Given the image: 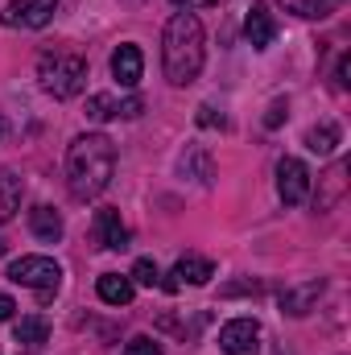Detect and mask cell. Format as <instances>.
Wrapping results in <instances>:
<instances>
[{
    "instance_id": "cell-4",
    "label": "cell",
    "mask_w": 351,
    "mask_h": 355,
    "mask_svg": "<svg viewBox=\"0 0 351 355\" xmlns=\"http://www.w3.org/2000/svg\"><path fill=\"white\" fill-rule=\"evenodd\" d=\"M8 281L25 285V289H37V297L50 302L54 289L62 285V265L54 257H21V261L8 265Z\"/></svg>"
},
{
    "instance_id": "cell-29",
    "label": "cell",
    "mask_w": 351,
    "mask_h": 355,
    "mask_svg": "<svg viewBox=\"0 0 351 355\" xmlns=\"http://www.w3.org/2000/svg\"><path fill=\"white\" fill-rule=\"evenodd\" d=\"M128 4H145V0H128Z\"/></svg>"
},
{
    "instance_id": "cell-5",
    "label": "cell",
    "mask_w": 351,
    "mask_h": 355,
    "mask_svg": "<svg viewBox=\"0 0 351 355\" xmlns=\"http://www.w3.org/2000/svg\"><path fill=\"white\" fill-rule=\"evenodd\" d=\"M277 194H281L285 207H302L310 198V170H306V162H298V157H281L277 162Z\"/></svg>"
},
{
    "instance_id": "cell-7",
    "label": "cell",
    "mask_w": 351,
    "mask_h": 355,
    "mask_svg": "<svg viewBox=\"0 0 351 355\" xmlns=\"http://www.w3.org/2000/svg\"><path fill=\"white\" fill-rule=\"evenodd\" d=\"M145 112V99L141 95H124V99H116V95H91L87 99V120L95 124H103V120H116V116H124V120H137Z\"/></svg>"
},
{
    "instance_id": "cell-13",
    "label": "cell",
    "mask_w": 351,
    "mask_h": 355,
    "mask_svg": "<svg viewBox=\"0 0 351 355\" xmlns=\"http://www.w3.org/2000/svg\"><path fill=\"white\" fill-rule=\"evenodd\" d=\"M29 232H33L37 240H46V244H58V240H62V215H58L54 207L37 202V207L29 211Z\"/></svg>"
},
{
    "instance_id": "cell-3",
    "label": "cell",
    "mask_w": 351,
    "mask_h": 355,
    "mask_svg": "<svg viewBox=\"0 0 351 355\" xmlns=\"http://www.w3.org/2000/svg\"><path fill=\"white\" fill-rule=\"evenodd\" d=\"M37 79L42 91L54 99H75L79 91L87 87V58L71 54V50H46L37 58Z\"/></svg>"
},
{
    "instance_id": "cell-24",
    "label": "cell",
    "mask_w": 351,
    "mask_h": 355,
    "mask_svg": "<svg viewBox=\"0 0 351 355\" xmlns=\"http://www.w3.org/2000/svg\"><path fill=\"white\" fill-rule=\"evenodd\" d=\"M198 124H203V128H223V116H215V107L203 103V107H198Z\"/></svg>"
},
{
    "instance_id": "cell-14",
    "label": "cell",
    "mask_w": 351,
    "mask_h": 355,
    "mask_svg": "<svg viewBox=\"0 0 351 355\" xmlns=\"http://www.w3.org/2000/svg\"><path fill=\"white\" fill-rule=\"evenodd\" d=\"M95 293H99V302H108V306H128L132 293H137V285H132V277L103 272V277L95 281Z\"/></svg>"
},
{
    "instance_id": "cell-19",
    "label": "cell",
    "mask_w": 351,
    "mask_h": 355,
    "mask_svg": "<svg viewBox=\"0 0 351 355\" xmlns=\"http://www.w3.org/2000/svg\"><path fill=\"white\" fill-rule=\"evenodd\" d=\"M182 174L194 178V182H211V178H215L211 153H207V149H198V145H194V149H186V153H182Z\"/></svg>"
},
{
    "instance_id": "cell-12",
    "label": "cell",
    "mask_w": 351,
    "mask_h": 355,
    "mask_svg": "<svg viewBox=\"0 0 351 355\" xmlns=\"http://www.w3.org/2000/svg\"><path fill=\"white\" fill-rule=\"evenodd\" d=\"M215 277V265L207 261V257H182L174 265V272H170V281H166V289H182V285H207Z\"/></svg>"
},
{
    "instance_id": "cell-18",
    "label": "cell",
    "mask_w": 351,
    "mask_h": 355,
    "mask_svg": "<svg viewBox=\"0 0 351 355\" xmlns=\"http://www.w3.org/2000/svg\"><path fill=\"white\" fill-rule=\"evenodd\" d=\"M12 339H17L21 347H42V343L50 339V322H46L42 314H29V318L12 322Z\"/></svg>"
},
{
    "instance_id": "cell-23",
    "label": "cell",
    "mask_w": 351,
    "mask_h": 355,
    "mask_svg": "<svg viewBox=\"0 0 351 355\" xmlns=\"http://www.w3.org/2000/svg\"><path fill=\"white\" fill-rule=\"evenodd\" d=\"M285 116H289V103H285V99H273V103H268V116H264V128H277Z\"/></svg>"
},
{
    "instance_id": "cell-9",
    "label": "cell",
    "mask_w": 351,
    "mask_h": 355,
    "mask_svg": "<svg viewBox=\"0 0 351 355\" xmlns=\"http://www.w3.org/2000/svg\"><path fill=\"white\" fill-rule=\"evenodd\" d=\"M91 236H95V244H99V248H108V252H120V248H128V227L120 223V211H112V207L95 211Z\"/></svg>"
},
{
    "instance_id": "cell-2",
    "label": "cell",
    "mask_w": 351,
    "mask_h": 355,
    "mask_svg": "<svg viewBox=\"0 0 351 355\" xmlns=\"http://www.w3.org/2000/svg\"><path fill=\"white\" fill-rule=\"evenodd\" d=\"M162 71L174 87H186L203 71V21L194 12H174L162 33Z\"/></svg>"
},
{
    "instance_id": "cell-15",
    "label": "cell",
    "mask_w": 351,
    "mask_h": 355,
    "mask_svg": "<svg viewBox=\"0 0 351 355\" xmlns=\"http://www.w3.org/2000/svg\"><path fill=\"white\" fill-rule=\"evenodd\" d=\"M323 297V277L318 281H306V285H298V289H285L281 293V310L285 314H293V318H302V314H310V306Z\"/></svg>"
},
{
    "instance_id": "cell-10",
    "label": "cell",
    "mask_w": 351,
    "mask_h": 355,
    "mask_svg": "<svg viewBox=\"0 0 351 355\" xmlns=\"http://www.w3.org/2000/svg\"><path fill=\"white\" fill-rule=\"evenodd\" d=\"M141 75H145V54H141V46H132V42L116 46V54H112V79H116L120 87H137Z\"/></svg>"
},
{
    "instance_id": "cell-17",
    "label": "cell",
    "mask_w": 351,
    "mask_h": 355,
    "mask_svg": "<svg viewBox=\"0 0 351 355\" xmlns=\"http://www.w3.org/2000/svg\"><path fill=\"white\" fill-rule=\"evenodd\" d=\"M339 141H343V132H339V124H335V120H323V124H314V128L306 132V149H310V153H318V157H331Z\"/></svg>"
},
{
    "instance_id": "cell-20",
    "label": "cell",
    "mask_w": 351,
    "mask_h": 355,
    "mask_svg": "<svg viewBox=\"0 0 351 355\" xmlns=\"http://www.w3.org/2000/svg\"><path fill=\"white\" fill-rule=\"evenodd\" d=\"M281 4H285L293 17H306V21H314V17H318V21H323V17H331L343 0H281Z\"/></svg>"
},
{
    "instance_id": "cell-28",
    "label": "cell",
    "mask_w": 351,
    "mask_h": 355,
    "mask_svg": "<svg viewBox=\"0 0 351 355\" xmlns=\"http://www.w3.org/2000/svg\"><path fill=\"white\" fill-rule=\"evenodd\" d=\"M0 137H4V116H0Z\"/></svg>"
},
{
    "instance_id": "cell-25",
    "label": "cell",
    "mask_w": 351,
    "mask_h": 355,
    "mask_svg": "<svg viewBox=\"0 0 351 355\" xmlns=\"http://www.w3.org/2000/svg\"><path fill=\"white\" fill-rule=\"evenodd\" d=\"M178 12H194V8H211V4H223V0H170Z\"/></svg>"
},
{
    "instance_id": "cell-16",
    "label": "cell",
    "mask_w": 351,
    "mask_h": 355,
    "mask_svg": "<svg viewBox=\"0 0 351 355\" xmlns=\"http://www.w3.org/2000/svg\"><path fill=\"white\" fill-rule=\"evenodd\" d=\"M21 198H25V182L12 170H0V223H8L21 211Z\"/></svg>"
},
{
    "instance_id": "cell-6",
    "label": "cell",
    "mask_w": 351,
    "mask_h": 355,
    "mask_svg": "<svg viewBox=\"0 0 351 355\" xmlns=\"http://www.w3.org/2000/svg\"><path fill=\"white\" fill-rule=\"evenodd\" d=\"M223 355H257L261 352V322L257 318H232L219 331Z\"/></svg>"
},
{
    "instance_id": "cell-27",
    "label": "cell",
    "mask_w": 351,
    "mask_h": 355,
    "mask_svg": "<svg viewBox=\"0 0 351 355\" xmlns=\"http://www.w3.org/2000/svg\"><path fill=\"white\" fill-rule=\"evenodd\" d=\"M12 314H17V302H12L8 293H0V322H8Z\"/></svg>"
},
{
    "instance_id": "cell-11",
    "label": "cell",
    "mask_w": 351,
    "mask_h": 355,
    "mask_svg": "<svg viewBox=\"0 0 351 355\" xmlns=\"http://www.w3.org/2000/svg\"><path fill=\"white\" fill-rule=\"evenodd\" d=\"M244 37H248L252 50H268V46H273V37H277V21H273V12H268L264 0H257V4L248 8V17H244Z\"/></svg>"
},
{
    "instance_id": "cell-1",
    "label": "cell",
    "mask_w": 351,
    "mask_h": 355,
    "mask_svg": "<svg viewBox=\"0 0 351 355\" xmlns=\"http://www.w3.org/2000/svg\"><path fill=\"white\" fill-rule=\"evenodd\" d=\"M116 174V145L103 132H83L67 149V186L79 202L99 198Z\"/></svg>"
},
{
    "instance_id": "cell-26",
    "label": "cell",
    "mask_w": 351,
    "mask_h": 355,
    "mask_svg": "<svg viewBox=\"0 0 351 355\" xmlns=\"http://www.w3.org/2000/svg\"><path fill=\"white\" fill-rule=\"evenodd\" d=\"M348 75H351V58L343 54V58H339V67H335V83H339V87H348V83H351Z\"/></svg>"
},
{
    "instance_id": "cell-21",
    "label": "cell",
    "mask_w": 351,
    "mask_h": 355,
    "mask_svg": "<svg viewBox=\"0 0 351 355\" xmlns=\"http://www.w3.org/2000/svg\"><path fill=\"white\" fill-rule=\"evenodd\" d=\"M128 277H132V285H149V289H153V285H162V268L153 265L149 257H141V261L132 265V272H128Z\"/></svg>"
},
{
    "instance_id": "cell-8",
    "label": "cell",
    "mask_w": 351,
    "mask_h": 355,
    "mask_svg": "<svg viewBox=\"0 0 351 355\" xmlns=\"http://www.w3.org/2000/svg\"><path fill=\"white\" fill-rule=\"evenodd\" d=\"M58 12V0H12L4 12L8 29H42L50 25V17Z\"/></svg>"
},
{
    "instance_id": "cell-22",
    "label": "cell",
    "mask_w": 351,
    "mask_h": 355,
    "mask_svg": "<svg viewBox=\"0 0 351 355\" xmlns=\"http://www.w3.org/2000/svg\"><path fill=\"white\" fill-rule=\"evenodd\" d=\"M124 355H162V343L149 339V335H137V339L124 343Z\"/></svg>"
}]
</instances>
